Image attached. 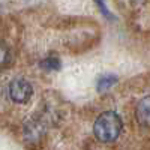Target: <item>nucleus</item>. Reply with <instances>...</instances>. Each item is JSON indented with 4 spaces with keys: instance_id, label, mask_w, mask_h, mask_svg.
Listing matches in <instances>:
<instances>
[{
    "instance_id": "f257e3e1",
    "label": "nucleus",
    "mask_w": 150,
    "mask_h": 150,
    "mask_svg": "<svg viewBox=\"0 0 150 150\" xmlns=\"http://www.w3.org/2000/svg\"><path fill=\"white\" fill-rule=\"evenodd\" d=\"M123 122L116 111H104L93 123V134L102 143H112L119 138Z\"/></svg>"
},
{
    "instance_id": "6e6552de",
    "label": "nucleus",
    "mask_w": 150,
    "mask_h": 150,
    "mask_svg": "<svg viewBox=\"0 0 150 150\" xmlns=\"http://www.w3.org/2000/svg\"><path fill=\"white\" fill-rule=\"evenodd\" d=\"M95 2H96V5H98V8H99V11H101L102 15H105L107 18H112L111 12L108 11V8L105 5V0H95Z\"/></svg>"
},
{
    "instance_id": "0eeeda50",
    "label": "nucleus",
    "mask_w": 150,
    "mask_h": 150,
    "mask_svg": "<svg viewBox=\"0 0 150 150\" xmlns=\"http://www.w3.org/2000/svg\"><path fill=\"white\" fill-rule=\"evenodd\" d=\"M11 60V51L6 44L0 42V69H3Z\"/></svg>"
},
{
    "instance_id": "7ed1b4c3",
    "label": "nucleus",
    "mask_w": 150,
    "mask_h": 150,
    "mask_svg": "<svg viewBox=\"0 0 150 150\" xmlns=\"http://www.w3.org/2000/svg\"><path fill=\"white\" fill-rule=\"evenodd\" d=\"M135 119L141 126L150 128V96H144L140 99L135 108Z\"/></svg>"
},
{
    "instance_id": "f03ea898",
    "label": "nucleus",
    "mask_w": 150,
    "mask_h": 150,
    "mask_svg": "<svg viewBox=\"0 0 150 150\" xmlns=\"http://www.w3.org/2000/svg\"><path fill=\"white\" fill-rule=\"evenodd\" d=\"M8 93L12 102L15 104H26L30 101V98L33 95V87L32 84L24 80V78H15L9 83Z\"/></svg>"
},
{
    "instance_id": "39448f33",
    "label": "nucleus",
    "mask_w": 150,
    "mask_h": 150,
    "mask_svg": "<svg viewBox=\"0 0 150 150\" xmlns=\"http://www.w3.org/2000/svg\"><path fill=\"white\" fill-rule=\"evenodd\" d=\"M39 66L44 71H59L62 68V62L57 54H48L45 59L39 62Z\"/></svg>"
},
{
    "instance_id": "423d86ee",
    "label": "nucleus",
    "mask_w": 150,
    "mask_h": 150,
    "mask_svg": "<svg viewBox=\"0 0 150 150\" xmlns=\"http://www.w3.org/2000/svg\"><path fill=\"white\" fill-rule=\"evenodd\" d=\"M116 83H117V77H116V75H102V77L98 80L96 89H98V92H107Z\"/></svg>"
},
{
    "instance_id": "20e7f679",
    "label": "nucleus",
    "mask_w": 150,
    "mask_h": 150,
    "mask_svg": "<svg viewBox=\"0 0 150 150\" xmlns=\"http://www.w3.org/2000/svg\"><path fill=\"white\" fill-rule=\"evenodd\" d=\"M42 135V126L41 123H38L35 120H30L24 125V137L30 141H38Z\"/></svg>"
}]
</instances>
